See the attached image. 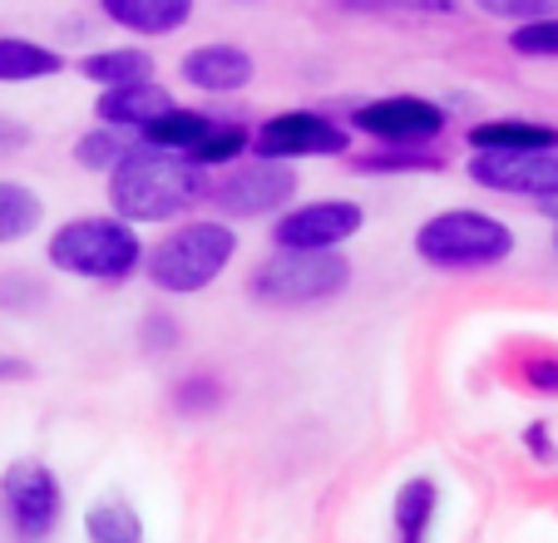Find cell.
<instances>
[{"instance_id": "obj_19", "label": "cell", "mask_w": 558, "mask_h": 543, "mask_svg": "<svg viewBox=\"0 0 558 543\" xmlns=\"http://www.w3.org/2000/svg\"><path fill=\"white\" fill-rule=\"evenodd\" d=\"M85 539L89 543H144V519H138V509L124 494H109V499L89 504Z\"/></svg>"}, {"instance_id": "obj_1", "label": "cell", "mask_w": 558, "mask_h": 543, "mask_svg": "<svg viewBox=\"0 0 558 543\" xmlns=\"http://www.w3.org/2000/svg\"><path fill=\"white\" fill-rule=\"evenodd\" d=\"M208 198V173L179 154H158L148 144H134L119 168L109 173V203L119 222H163L198 208Z\"/></svg>"}, {"instance_id": "obj_28", "label": "cell", "mask_w": 558, "mask_h": 543, "mask_svg": "<svg viewBox=\"0 0 558 543\" xmlns=\"http://www.w3.org/2000/svg\"><path fill=\"white\" fill-rule=\"evenodd\" d=\"M0 381H31V361H21V355H0Z\"/></svg>"}, {"instance_id": "obj_31", "label": "cell", "mask_w": 558, "mask_h": 543, "mask_svg": "<svg viewBox=\"0 0 558 543\" xmlns=\"http://www.w3.org/2000/svg\"><path fill=\"white\" fill-rule=\"evenodd\" d=\"M538 213H544V218L558 228V193H548V198H538Z\"/></svg>"}, {"instance_id": "obj_17", "label": "cell", "mask_w": 558, "mask_h": 543, "mask_svg": "<svg viewBox=\"0 0 558 543\" xmlns=\"http://www.w3.org/2000/svg\"><path fill=\"white\" fill-rule=\"evenodd\" d=\"M80 74L99 89H124V84H148L154 80V55L124 45V50H95L80 60Z\"/></svg>"}, {"instance_id": "obj_18", "label": "cell", "mask_w": 558, "mask_h": 543, "mask_svg": "<svg viewBox=\"0 0 558 543\" xmlns=\"http://www.w3.org/2000/svg\"><path fill=\"white\" fill-rule=\"evenodd\" d=\"M213 124H218V119L198 114V109H173V114H163L158 124H148L138 144L158 148V154H179V158H189L193 148H198L203 138H208V129H213Z\"/></svg>"}, {"instance_id": "obj_10", "label": "cell", "mask_w": 558, "mask_h": 543, "mask_svg": "<svg viewBox=\"0 0 558 543\" xmlns=\"http://www.w3.org/2000/svg\"><path fill=\"white\" fill-rule=\"evenodd\" d=\"M351 124H356L361 134L380 138L386 148H421L445 129V109L421 95H390V99L361 105L356 114H351Z\"/></svg>"}, {"instance_id": "obj_25", "label": "cell", "mask_w": 558, "mask_h": 543, "mask_svg": "<svg viewBox=\"0 0 558 543\" xmlns=\"http://www.w3.org/2000/svg\"><path fill=\"white\" fill-rule=\"evenodd\" d=\"M509 50L529 55V60H558V15L534 21V25H519V31L509 35Z\"/></svg>"}, {"instance_id": "obj_22", "label": "cell", "mask_w": 558, "mask_h": 543, "mask_svg": "<svg viewBox=\"0 0 558 543\" xmlns=\"http://www.w3.org/2000/svg\"><path fill=\"white\" fill-rule=\"evenodd\" d=\"M138 138H129V134H119V129H89V134H80V144H74V164H85V168H95V173H114L119 168V158L134 148Z\"/></svg>"}, {"instance_id": "obj_4", "label": "cell", "mask_w": 558, "mask_h": 543, "mask_svg": "<svg viewBox=\"0 0 558 543\" xmlns=\"http://www.w3.org/2000/svg\"><path fill=\"white\" fill-rule=\"evenodd\" d=\"M415 252H421L430 267H499V262L514 252V232L509 222L489 218L480 208H450L435 213L430 222H421L415 232Z\"/></svg>"}, {"instance_id": "obj_7", "label": "cell", "mask_w": 558, "mask_h": 543, "mask_svg": "<svg viewBox=\"0 0 558 543\" xmlns=\"http://www.w3.org/2000/svg\"><path fill=\"white\" fill-rule=\"evenodd\" d=\"M208 198L218 203L228 218H267V213H287V203L296 198V173L287 164L272 158H253V164H238L208 183Z\"/></svg>"}, {"instance_id": "obj_15", "label": "cell", "mask_w": 558, "mask_h": 543, "mask_svg": "<svg viewBox=\"0 0 558 543\" xmlns=\"http://www.w3.org/2000/svg\"><path fill=\"white\" fill-rule=\"evenodd\" d=\"M105 15L138 35H173L193 21L189 0H105Z\"/></svg>"}, {"instance_id": "obj_12", "label": "cell", "mask_w": 558, "mask_h": 543, "mask_svg": "<svg viewBox=\"0 0 558 543\" xmlns=\"http://www.w3.org/2000/svg\"><path fill=\"white\" fill-rule=\"evenodd\" d=\"M179 74L203 95H238L253 84V55L238 45H198L179 60Z\"/></svg>"}, {"instance_id": "obj_2", "label": "cell", "mask_w": 558, "mask_h": 543, "mask_svg": "<svg viewBox=\"0 0 558 543\" xmlns=\"http://www.w3.org/2000/svg\"><path fill=\"white\" fill-rule=\"evenodd\" d=\"M232 252H238V232H232L228 222L198 218V222L173 228L169 238L158 242L144 257V272L158 292L189 297V292H203V287L218 282L222 272H228Z\"/></svg>"}, {"instance_id": "obj_11", "label": "cell", "mask_w": 558, "mask_h": 543, "mask_svg": "<svg viewBox=\"0 0 558 543\" xmlns=\"http://www.w3.org/2000/svg\"><path fill=\"white\" fill-rule=\"evenodd\" d=\"M470 183L509 198H548L558 193V154H470Z\"/></svg>"}, {"instance_id": "obj_3", "label": "cell", "mask_w": 558, "mask_h": 543, "mask_svg": "<svg viewBox=\"0 0 558 543\" xmlns=\"http://www.w3.org/2000/svg\"><path fill=\"white\" fill-rule=\"evenodd\" d=\"M45 257L54 272H70L85 282H124L144 262V242L119 218H70L64 228L50 232Z\"/></svg>"}, {"instance_id": "obj_24", "label": "cell", "mask_w": 558, "mask_h": 543, "mask_svg": "<svg viewBox=\"0 0 558 543\" xmlns=\"http://www.w3.org/2000/svg\"><path fill=\"white\" fill-rule=\"evenodd\" d=\"M356 168H366V173H435V168H445V158L440 154H415V148H390V154L356 158Z\"/></svg>"}, {"instance_id": "obj_5", "label": "cell", "mask_w": 558, "mask_h": 543, "mask_svg": "<svg viewBox=\"0 0 558 543\" xmlns=\"http://www.w3.org/2000/svg\"><path fill=\"white\" fill-rule=\"evenodd\" d=\"M351 287V262L341 252H277L253 272V292L263 302H331Z\"/></svg>"}, {"instance_id": "obj_6", "label": "cell", "mask_w": 558, "mask_h": 543, "mask_svg": "<svg viewBox=\"0 0 558 543\" xmlns=\"http://www.w3.org/2000/svg\"><path fill=\"white\" fill-rule=\"evenodd\" d=\"M0 514L21 543H45L60 529L64 484L45 460H15L0 474Z\"/></svg>"}, {"instance_id": "obj_27", "label": "cell", "mask_w": 558, "mask_h": 543, "mask_svg": "<svg viewBox=\"0 0 558 543\" xmlns=\"http://www.w3.org/2000/svg\"><path fill=\"white\" fill-rule=\"evenodd\" d=\"M25 144H31V129H25L21 119H5V114H0V158L21 154Z\"/></svg>"}, {"instance_id": "obj_26", "label": "cell", "mask_w": 558, "mask_h": 543, "mask_svg": "<svg viewBox=\"0 0 558 543\" xmlns=\"http://www.w3.org/2000/svg\"><path fill=\"white\" fill-rule=\"evenodd\" d=\"M485 11L534 25V21H548V15H554V5H544V0H485Z\"/></svg>"}, {"instance_id": "obj_13", "label": "cell", "mask_w": 558, "mask_h": 543, "mask_svg": "<svg viewBox=\"0 0 558 543\" xmlns=\"http://www.w3.org/2000/svg\"><path fill=\"white\" fill-rule=\"evenodd\" d=\"M173 95L163 84H124V89H105L95 99V114L105 129H119V134H144L148 124H158L163 114H173Z\"/></svg>"}, {"instance_id": "obj_16", "label": "cell", "mask_w": 558, "mask_h": 543, "mask_svg": "<svg viewBox=\"0 0 558 543\" xmlns=\"http://www.w3.org/2000/svg\"><path fill=\"white\" fill-rule=\"evenodd\" d=\"M435 509H440V490L435 480H405L396 490V504H390V519H396V543H425L430 539Z\"/></svg>"}, {"instance_id": "obj_8", "label": "cell", "mask_w": 558, "mask_h": 543, "mask_svg": "<svg viewBox=\"0 0 558 543\" xmlns=\"http://www.w3.org/2000/svg\"><path fill=\"white\" fill-rule=\"evenodd\" d=\"M366 228V208L351 198H322V203H302L287 208L272 222V242L282 252H337L347 238Z\"/></svg>"}, {"instance_id": "obj_9", "label": "cell", "mask_w": 558, "mask_h": 543, "mask_svg": "<svg viewBox=\"0 0 558 543\" xmlns=\"http://www.w3.org/2000/svg\"><path fill=\"white\" fill-rule=\"evenodd\" d=\"M351 134L327 114H312V109H287L272 114L263 129L253 134V154L287 164V158H327V154H347Z\"/></svg>"}, {"instance_id": "obj_29", "label": "cell", "mask_w": 558, "mask_h": 543, "mask_svg": "<svg viewBox=\"0 0 558 543\" xmlns=\"http://www.w3.org/2000/svg\"><path fill=\"white\" fill-rule=\"evenodd\" d=\"M529 449H534V455H538V460H554V455H558V449L554 445H548V430L544 425H529Z\"/></svg>"}, {"instance_id": "obj_14", "label": "cell", "mask_w": 558, "mask_h": 543, "mask_svg": "<svg viewBox=\"0 0 558 543\" xmlns=\"http://www.w3.org/2000/svg\"><path fill=\"white\" fill-rule=\"evenodd\" d=\"M474 154H558V129L529 119H489L470 129Z\"/></svg>"}, {"instance_id": "obj_30", "label": "cell", "mask_w": 558, "mask_h": 543, "mask_svg": "<svg viewBox=\"0 0 558 543\" xmlns=\"http://www.w3.org/2000/svg\"><path fill=\"white\" fill-rule=\"evenodd\" d=\"M534 386H548V390H554V386H558V371H554V366H534Z\"/></svg>"}, {"instance_id": "obj_20", "label": "cell", "mask_w": 558, "mask_h": 543, "mask_svg": "<svg viewBox=\"0 0 558 543\" xmlns=\"http://www.w3.org/2000/svg\"><path fill=\"white\" fill-rule=\"evenodd\" d=\"M64 60L50 45L21 40V35H5L0 40V84H25V80H45V74H60Z\"/></svg>"}, {"instance_id": "obj_21", "label": "cell", "mask_w": 558, "mask_h": 543, "mask_svg": "<svg viewBox=\"0 0 558 543\" xmlns=\"http://www.w3.org/2000/svg\"><path fill=\"white\" fill-rule=\"evenodd\" d=\"M45 218V198L25 183H11V178H0V248L5 242H21L40 228Z\"/></svg>"}, {"instance_id": "obj_23", "label": "cell", "mask_w": 558, "mask_h": 543, "mask_svg": "<svg viewBox=\"0 0 558 543\" xmlns=\"http://www.w3.org/2000/svg\"><path fill=\"white\" fill-rule=\"evenodd\" d=\"M247 148H253V134H247L243 124H213L208 138L189 154V164H198L203 173H208V168H222V164H232V158H243Z\"/></svg>"}]
</instances>
